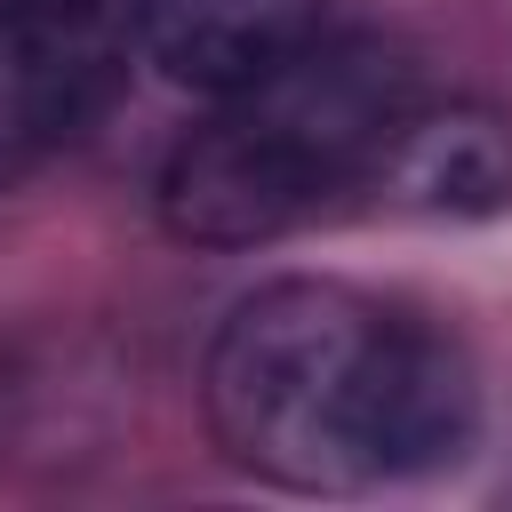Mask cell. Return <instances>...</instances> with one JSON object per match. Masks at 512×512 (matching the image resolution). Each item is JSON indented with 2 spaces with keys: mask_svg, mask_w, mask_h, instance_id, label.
Segmentation results:
<instances>
[{
  "mask_svg": "<svg viewBox=\"0 0 512 512\" xmlns=\"http://www.w3.org/2000/svg\"><path fill=\"white\" fill-rule=\"evenodd\" d=\"M128 16L136 0H0V192L104 104Z\"/></svg>",
  "mask_w": 512,
  "mask_h": 512,
  "instance_id": "3",
  "label": "cell"
},
{
  "mask_svg": "<svg viewBox=\"0 0 512 512\" xmlns=\"http://www.w3.org/2000/svg\"><path fill=\"white\" fill-rule=\"evenodd\" d=\"M376 192L440 224L504 216L512 208V120L488 104H416L376 160Z\"/></svg>",
  "mask_w": 512,
  "mask_h": 512,
  "instance_id": "5",
  "label": "cell"
},
{
  "mask_svg": "<svg viewBox=\"0 0 512 512\" xmlns=\"http://www.w3.org/2000/svg\"><path fill=\"white\" fill-rule=\"evenodd\" d=\"M424 104L416 64L376 32H320L168 152L160 224L192 248H256L320 216L336 192L376 184L384 144Z\"/></svg>",
  "mask_w": 512,
  "mask_h": 512,
  "instance_id": "2",
  "label": "cell"
},
{
  "mask_svg": "<svg viewBox=\"0 0 512 512\" xmlns=\"http://www.w3.org/2000/svg\"><path fill=\"white\" fill-rule=\"evenodd\" d=\"M136 48L192 96H240L328 32V0H136Z\"/></svg>",
  "mask_w": 512,
  "mask_h": 512,
  "instance_id": "4",
  "label": "cell"
},
{
  "mask_svg": "<svg viewBox=\"0 0 512 512\" xmlns=\"http://www.w3.org/2000/svg\"><path fill=\"white\" fill-rule=\"evenodd\" d=\"M216 448L296 496H360L440 472L480 432L464 344L344 280L240 296L200 368Z\"/></svg>",
  "mask_w": 512,
  "mask_h": 512,
  "instance_id": "1",
  "label": "cell"
}]
</instances>
